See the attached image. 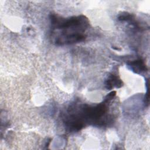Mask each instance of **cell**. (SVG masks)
Here are the masks:
<instances>
[{"mask_svg": "<svg viewBox=\"0 0 150 150\" xmlns=\"http://www.w3.org/2000/svg\"><path fill=\"white\" fill-rule=\"evenodd\" d=\"M127 64L130 69L136 73H141L147 70L144 62L141 59L130 62L128 63Z\"/></svg>", "mask_w": 150, "mask_h": 150, "instance_id": "cell-4", "label": "cell"}, {"mask_svg": "<svg viewBox=\"0 0 150 150\" xmlns=\"http://www.w3.org/2000/svg\"><path fill=\"white\" fill-rule=\"evenodd\" d=\"M52 29L56 32L54 42L57 45H70L84 40V32L89 26L88 19L84 15L64 18L54 14L50 15Z\"/></svg>", "mask_w": 150, "mask_h": 150, "instance_id": "cell-2", "label": "cell"}, {"mask_svg": "<svg viewBox=\"0 0 150 150\" xmlns=\"http://www.w3.org/2000/svg\"><path fill=\"white\" fill-rule=\"evenodd\" d=\"M104 84L105 87L107 90H111L114 87L116 88L121 87L122 86V81L117 76L111 74L105 80Z\"/></svg>", "mask_w": 150, "mask_h": 150, "instance_id": "cell-3", "label": "cell"}, {"mask_svg": "<svg viewBox=\"0 0 150 150\" xmlns=\"http://www.w3.org/2000/svg\"><path fill=\"white\" fill-rule=\"evenodd\" d=\"M110 101L105 97L102 103L95 105L86 104L71 105L64 117L63 121L66 129L70 132H77L86 124L95 126L106 125L110 118L107 113Z\"/></svg>", "mask_w": 150, "mask_h": 150, "instance_id": "cell-1", "label": "cell"}]
</instances>
